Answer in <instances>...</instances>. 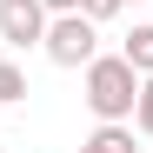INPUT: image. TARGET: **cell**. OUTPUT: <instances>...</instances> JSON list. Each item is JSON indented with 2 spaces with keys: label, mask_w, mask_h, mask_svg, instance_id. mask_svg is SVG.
Masks as SVG:
<instances>
[{
  "label": "cell",
  "mask_w": 153,
  "mask_h": 153,
  "mask_svg": "<svg viewBox=\"0 0 153 153\" xmlns=\"http://www.w3.org/2000/svg\"><path fill=\"white\" fill-rule=\"evenodd\" d=\"M80 100L93 120H133V100H140V73L126 67V53H93L80 67Z\"/></svg>",
  "instance_id": "obj_1"
},
{
  "label": "cell",
  "mask_w": 153,
  "mask_h": 153,
  "mask_svg": "<svg viewBox=\"0 0 153 153\" xmlns=\"http://www.w3.org/2000/svg\"><path fill=\"white\" fill-rule=\"evenodd\" d=\"M40 53L53 60V67H87V60L100 53V20H87L80 7H73V13H47Z\"/></svg>",
  "instance_id": "obj_2"
},
{
  "label": "cell",
  "mask_w": 153,
  "mask_h": 153,
  "mask_svg": "<svg viewBox=\"0 0 153 153\" xmlns=\"http://www.w3.org/2000/svg\"><path fill=\"white\" fill-rule=\"evenodd\" d=\"M40 33H47L40 0H0V40L7 47H40Z\"/></svg>",
  "instance_id": "obj_3"
},
{
  "label": "cell",
  "mask_w": 153,
  "mask_h": 153,
  "mask_svg": "<svg viewBox=\"0 0 153 153\" xmlns=\"http://www.w3.org/2000/svg\"><path fill=\"white\" fill-rule=\"evenodd\" d=\"M73 153H140V146H133V126H126V120H100Z\"/></svg>",
  "instance_id": "obj_4"
},
{
  "label": "cell",
  "mask_w": 153,
  "mask_h": 153,
  "mask_svg": "<svg viewBox=\"0 0 153 153\" xmlns=\"http://www.w3.org/2000/svg\"><path fill=\"white\" fill-rule=\"evenodd\" d=\"M120 53H126L133 73H153V20H133V33L120 40Z\"/></svg>",
  "instance_id": "obj_5"
},
{
  "label": "cell",
  "mask_w": 153,
  "mask_h": 153,
  "mask_svg": "<svg viewBox=\"0 0 153 153\" xmlns=\"http://www.w3.org/2000/svg\"><path fill=\"white\" fill-rule=\"evenodd\" d=\"M20 100H27V73L13 60H0V107H20Z\"/></svg>",
  "instance_id": "obj_6"
},
{
  "label": "cell",
  "mask_w": 153,
  "mask_h": 153,
  "mask_svg": "<svg viewBox=\"0 0 153 153\" xmlns=\"http://www.w3.org/2000/svg\"><path fill=\"white\" fill-rule=\"evenodd\" d=\"M133 133L153 140V73H140V100H133Z\"/></svg>",
  "instance_id": "obj_7"
},
{
  "label": "cell",
  "mask_w": 153,
  "mask_h": 153,
  "mask_svg": "<svg viewBox=\"0 0 153 153\" xmlns=\"http://www.w3.org/2000/svg\"><path fill=\"white\" fill-rule=\"evenodd\" d=\"M80 13L107 27V20H120V13H126V0H80Z\"/></svg>",
  "instance_id": "obj_8"
},
{
  "label": "cell",
  "mask_w": 153,
  "mask_h": 153,
  "mask_svg": "<svg viewBox=\"0 0 153 153\" xmlns=\"http://www.w3.org/2000/svg\"><path fill=\"white\" fill-rule=\"evenodd\" d=\"M40 7H47V13H73L80 0H40Z\"/></svg>",
  "instance_id": "obj_9"
},
{
  "label": "cell",
  "mask_w": 153,
  "mask_h": 153,
  "mask_svg": "<svg viewBox=\"0 0 153 153\" xmlns=\"http://www.w3.org/2000/svg\"><path fill=\"white\" fill-rule=\"evenodd\" d=\"M0 153H7V146H0Z\"/></svg>",
  "instance_id": "obj_10"
}]
</instances>
